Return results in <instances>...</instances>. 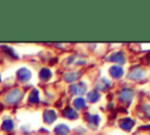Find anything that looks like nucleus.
Wrapping results in <instances>:
<instances>
[{
	"label": "nucleus",
	"instance_id": "1",
	"mask_svg": "<svg viewBox=\"0 0 150 135\" xmlns=\"http://www.w3.org/2000/svg\"><path fill=\"white\" fill-rule=\"evenodd\" d=\"M132 126H134V121L131 119H123V120H121V127L123 129L129 130Z\"/></svg>",
	"mask_w": 150,
	"mask_h": 135
},
{
	"label": "nucleus",
	"instance_id": "2",
	"mask_svg": "<svg viewBox=\"0 0 150 135\" xmlns=\"http://www.w3.org/2000/svg\"><path fill=\"white\" fill-rule=\"evenodd\" d=\"M142 75H143V70H141V68H136V69H134L132 72H130L129 77H130V79H135V80H137V79H141Z\"/></svg>",
	"mask_w": 150,
	"mask_h": 135
},
{
	"label": "nucleus",
	"instance_id": "3",
	"mask_svg": "<svg viewBox=\"0 0 150 135\" xmlns=\"http://www.w3.org/2000/svg\"><path fill=\"white\" fill-rule=\"evenodd\" d=\"M110 74H111L114 77H120V76L123 74V70H122L121 67H118V66H114V67L110 69Z\"/></svg>",
	"mask_w": 150,
	"mask_h": 135
},
{
	"label": "nucleus",
	"instance_id": "4",
	"mask_svg": "<svg viewBox=\"0 0 150 135\" xmlns=\"http://www.w3.org/2000/svg\"><path fill=\"white\" fill-rule=\"evenodd\" d=\"M131 97H132V92H131V90H129V89L122 90V93H121V99H122V100L129 101Z\"/></svg>",
	"mask_w": 150,
	"mask_h": 135
},
{
	"label": "nucleus",
	"instance_id": "5",
	"mask_svg": "<svg viewBox=\"0 0 150 135\" xmlns=\"http://www.w3.org/2000/svg\"><path fill=\"white\" fill-rule=\"evenodd\" d=\"M112 60H114V61H117V62H123V61H124L123 55H122L121 53H115V54L112 55Z\"/></svg>",
	"mask_w": 150,
	"mask_h": 135
},
{
	"label": "nucleus",
	"instance_id": "6",
	"mask_svg": "<svg viewBox=\"0 0 150 135\" xmlns=\"http://www.w3.org/2000/svg\"><path fill=\"white\" fill-rule=\"evenodd\" d=\"M98 97H100V96H98V94H97L96 92H91V93L89 94V100H90V101H97Z\"/></svg>",
	"mask_w": 150,
	"mask_h": 135
},
{
	"label": "nucleus",
	"instance_id": "7",
	"mask_svg": "<svg viewBox=\"0 0 150 135\" xmlns=\"http://www.w3.org/2000/svg\"><path fill=\"white\" fill-rule=\"evenodd\" d=\"M75 104H76L77 108H82V107L84 106V100L81 99V97H80V99H76V100H75Z\"/></svg>",
	"mask_w": 150,
	"mask_h": 135
}]
</instances>
